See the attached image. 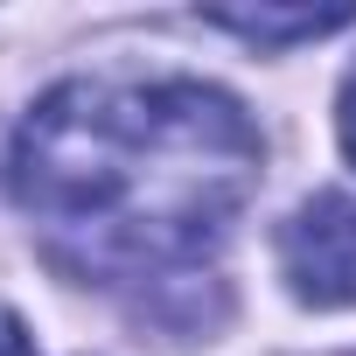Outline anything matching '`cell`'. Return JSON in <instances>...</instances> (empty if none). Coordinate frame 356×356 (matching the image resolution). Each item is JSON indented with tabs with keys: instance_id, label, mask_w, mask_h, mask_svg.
Here are the masks:
<instances>
[{
	"instance_id": "3957f363",
	"label": "cell",
	"mask_w": 356,
	"mask_h": 356,
	"mask_svg": "<svg viewBox=\"0 0 356 356\" xmlns=\"http://www.w3.org/2000/svg\"><path fill=\"white\" fill-rule=\"evenodd\" d=\"M210 22L231 35H252V42H307V35L349 29L356 8H210Z\"/></svg>"
},
{
	"instance_id": "7a4b0ae2",
	"label": "cell",
	"mask_w": 356,
	"mask_h": 356,
	"mask_svg": "<svg viewBox=\"0 0 356 356\" xmlns=\"http://www.w3.org/2000/svg\"><path fill=\"white\" fill-rule=\"evenodd\" d=\"M280 273L293 300L307 307H349L356 300V196L321 189L280 224Z\"/></svg>"
},
{
	"instance_id": "5b68a950",
	"label": "cell",
	"mask_w": 356,
	"mask_h": 356,
	"mask_svg": "<svg viewBox=\"0 0 356 356\" xmlns=\"http://www.w3.org/2000/svg\"><path fill=\"white\" fill-rule=\"evenodd\" d=\"M0 356H42V349L29 342V328H22L15 314H0Z\"/></svg>"
},
{
	"instance_id": "6da1fadb",
	"label": "cell",
	"mask_w": 356,
	"mask_h": 356,
	"mask_svg": "<svg viewBox=\"0 0 356 356\" xmlns=\"http://www.w3.org/2000/svg\"><path fill=\"white\" fill-rule=\"evenodd\" d=\"M266 140L203 77H77L15 133V203L56 266L154 280L210 252L259 189Z\"/></svg>"
},
{
	"instance_id": "277c9868",
	"label": "cell",
	"mask_w": 356,
	"mask_h": 356,
	"mask_svg": "<svg viewBox=\"0 0 356 356\" xmlns=\"http://www.w3.org/2000/svg\"><path fill=\"white\" fill-rule=\"evenodd\" d=\"M335 126H342V154L356 161V70L342 77V105H335Z\"/></svg>"
}]
</instances>
